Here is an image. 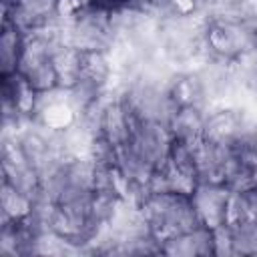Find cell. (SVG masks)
Wrapping results in <instances>:
<instances>
[{"instance_id":"6da1fadb","label":"cell","mask_w":257,"mask_h":257,"mask_svg":"<svg viewBox=\"0 0 257 257\" xmlns=\"http://www.w3.org/2000/svg\"><path fill=\"white\" fill-rule=\"evenodd\" d=\"M231 191L225 183H197L191 201L197 209L201 223L209 229L227 225V205Z\"/></svg>"},{"instance_id":"7a4b0ae2","label":"cell","mask_w":257,"mask_h":257,"mask_svg":"<svg viewBox=\"0 0 257 257\" xmlns=\"http://www.w3.org/2000/svg\"><path fill=\"white\" fill-rule=\"evenodd\" d=\"M163 253L169 255H209L215 253V235L213 229L199 225L191 231L179 233L163 241Z\"/></svg>"},{"instance_id":"3957f363","label":"cell","mask_w":257,"mask_h":257,"mask_svg":"<svg viewBox=\"0 0 257 257\" xmlns=\"http://www.w3.org/2000/svg\"><path fill=\"white\" fill-rule=\"evenodd\" d=\"M205 116H207V110L201 106H193V104L177 106L169 120V128L175 139L197 141L203 137Z\"/></svg>"},{"instance_id":"277c9868","label":"cell","mask_w":257,"mask_h":257,"mask_svg":"<svg viewBox=\"0 0 257 257\" xmlns=\"http://www.w3.org/2000/svg\"><path fill=\"white\" fill-rule=\"evenodd\" d=\"M24 38H26V32L4 18L2 36H0V68H2V76L18 72L20 56H22V50H24Z\"/></svg>"},{"instance_id":"5b68a950","label":"cell","mask_w":257,"mask_h":257,"mask_svg":"<svg viewBox=\"0 0 257 257\" xmlns=\"http://www.w3.org/2000/svg\"><path fill=\"white\" fill-rule=\"evenodd\" d=\"M0 205H2V221H12V219H22V217H26L30 213L32 199L26 197L24 193L16 191L6 181H2Z\"/></svg>"},{"instance_id":"8992f818","label":"cell","mask_w":257,"mask_h":257,"mask_svg":"<svg viewBox=\"0 0 257 257\" xmlns=\"http://www.w3.org/2000/svg\"><path fill=\"white\" fill-rule=\"evenodd\" d=\"M233 253H257V221L229 223Z\"/></svg>"}]
</instances>
